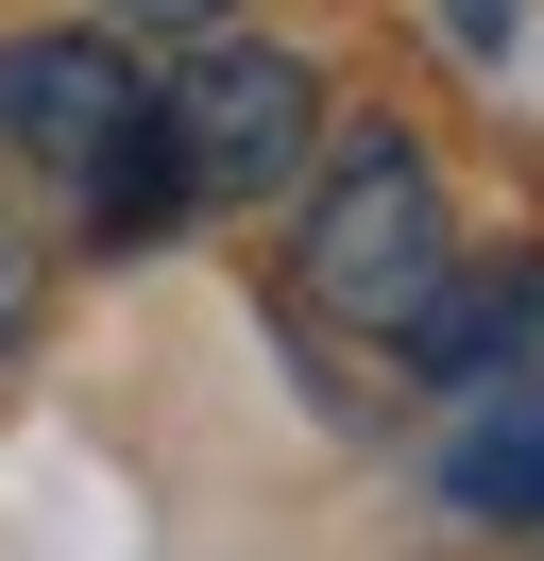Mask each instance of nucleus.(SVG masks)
I'll return each mask as SVG.
<instances>
[{
  "instance_id": "nucleus-6",
  "label": "nucleus",
  "mask_w": 544,
  "mask_h": 561,
  "mask_svg": "<svg viewBox=\"0 0 544 561\" xmlns=\"http://www.w3.org/2000/svg\"><path fill=\"white\" fill-rule=\"evenodd\" d=\"M102 18H120V35H222L238 0H102Z\"/></svg>"
},
{
  "instance_id": "nucleus-2",
  "label": "nucleus",
  "mask_w": 544,
  "mask_h": 561,
  "mask_svg": "<svg viewBox=\"0 0 544 561\" xmlns=\"http://www.w3.org/2000/svg\"><path fill=\"white\" fill-rule=\"evenodd\" d=\"M154 137H170V171H188V205H272V187L324 153V69L222 35V51H188V85L154 103Z\"/></svg>"
},
{
  "instance_id": "nucleus-4",
  "label": "nucleus",
  "mask_w": 544,
  "mask_h": 561,
  "mask_svg": "<svg viewBox=\"0 0 544 561\" xmlns=\"http://www.w3.org/2000/svg\"><path fill=\"white\" fill-rule=\"evenodd\" d=\"M442 493L476 527H544V391H494V409L442 443Z\"/></svg>"
},
{
  "instance_id": "nucleus-1",
  "label": "nucleus",
  "mask_w": 544,
  "mask_h": 561,
  "mask_svg": "<svg viewBox=\"0 0 544 561\" xmlns=\"http://www.w3.org/2000/svg\"><path fill=\"white\" fill-rule=\"evenodd\" d=\"M460 273V221H442V171L408 137H340L324 187H306V307H340L358 341H408Z\"/></svg>"
},
{
  "instance_id": "nucleus-5",
  "label": "nucleus",
  "mask_w": 544,
  "mask_h": 561,
  "mask_svg": "<svg viewBox=\"0 0 544 561\" xmlns=\"http://www.w3.org/2000/svg\"><path fill=\"white\" fill-rule=\"evenodd\" d=\"M34 289H52V255H34V221H18V187H0V341L34 323Z\"/></svg>"
},
{
  "instance_id": "nucleus-7",
  "label": "nucleus",
  "mask_w": 544,
  "mask_h": 561,
  "mask_svg": "<svg viewBox=\"0 0 544 561\" xmlns=\"http://www.w3.org/2000/svg\"><path fill=\"white\" fill-rule=\"evenodd\" d=\"M442 35H460V51H510V0H442Z\"/></svg>"
},
{
  "instance_id": "nucleus-3",
  "label": "nucleus",
  "mask_w": 544,
  "mask_h": 561,
  "mask_svg": "<svg viewBox=\"0 0 544 561\" xmlns=\"http://www.w3.org/2000/svg\"><path fill=\"white\" fill-rule=\"evenodd\" d=\"M136 119H154V85H136L120 18H102V35H0V153H18V171H68V187H86Z\"/></svg>"
}]
</instances>
